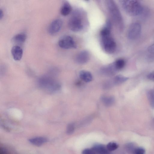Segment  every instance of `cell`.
<instances>
[{
  "mask_svg": "<svg viewBox=\"0 0 154 154\" xmlns=\"http://www.w3.org/2000/svg\"><path fill=\"white\" fill-rule=\"evenodd\" d=\"M121 5L124 11L128 15L136 16L141 14L143 8L141 4L135 0L120 1Z\"/></svg>",
  "mask_w": 154,
  "mask_h": 154,
  "instance_id": "6da1fadb",
  "label": "cell"
},
{
  "mask_svg": "<svg viewBox=\"0 0 154 154\" xmlns=\"http://www.w3.org/2000/svg\"><path fill=\"white\" fill-rule=\"evenodd\" d=\"M106 5L112 18L120 29L124 27L123 18L121 12L115 2L111 0L106 1Z\"/></svg>",
  "mask_w": 154,
  "mask_h": 154,
  "instance_id": "7a4b0ae2",
  "label": "cell"
},
{
  "mask_svg": "<svg viewBox=\"0 0 154 154\" xmlns=\"http://www.w3.org/2000/svg\"><path fill=\"white\" fill-rule=\"evenodd\" d=\"M39 86L42 88L51 92H54L60 88V84L52 78L47 75L41 77L38 80Z\"/></svg>",
  "mask_w": 154,
  "mask_h": 154,
  "instance_id": "3957f363",
  "label": "cell"
},
{
  "mask_svg": "<svg viewBox=\"0 0 154 154\" xmlns=\"http://www.w3.org/2000/svg\"><path fill=\"white\" fill-rule=\"evenodd\" d=\"M81 15L78 12H75L69 19L68 26L73 32H78L81 31L83 27V24Z\"/></svg>",
  "mask_w": 154,
  "mask_h": 154,
  "instance_id": "277c9868",
  "label": "cell"
},
{
  "mask_svg": "<svg viewBox=\"0 0 154 154\" xmlns=\"http://www.w3.org/2000/svg\"><path fill=\"white\" fill-rule=\"evenodd\" d=\"M101 43L103 49L106 53L110 54L115 51L116 43L110 35L101 37Z\"/></svg>",
  "mask_w": 154,
  "mask_h": 154,
  "instance_id": "5b68a950",
  "label": "cell"
},
{
  "mask_svg": "<svg viewBox=\"0 0 154 154\" xmlns=\"http://www.w3.org/2000/svg\"><path fill=\"white\" fill-rule=\"evenodd\" d=\"M141 32V26L138 22L132 23L129 27L127 36L131 40H135L140 36Z\"/></svg>",
  "mask_w": 154,
  "mask_h": 154,
  "instance_id": "8992f818",
  "label": "cell"
},
{
  "mask_svg": "<svg viewBox=\"0 0 154 154\" xmlns=\"http://www.w3.org/2000/svg\"><path fill=\"white\" fill-rule=\"evenodd\" d=\"M58 45L61 48L66 49L75 48L77 46L73 38L68 35L61 37L59 40Z\"/></svg>",
  "mask_w": 154,
  "mask_h": 154,
  "instance_id": "52a82bcc",
  "label": "cell"
},
{
  "mask_svg": "<svg viewBox=\"0 0 154 154\" xmlns=\"http://www.w3.org/2000/svg\"><path fill=\"white\" fill-rule=\"evenodd\" d=\"M63 25V21L60 19L53 20L49 25L48 31L51 35H54L59 31Z\"/></svg>",
  "mask_w": 154,
  "mask_h": 154,
  "instance_id": "ba28073f",
  "label": "cell"
},
{
  "mask_svg": "<svg viewBox=\"0 0 154 154\" xmlns=\"http://www.w3.org/2000/svg\"><path fill=\"white\" fill-rule=\"evenodd\" d=\"M89 57V53L87 51H82L76 55L75 57L76 62L80 64L85 63L88 60Z\"/></svg>",
  "mask_w": 154,
  "mask_h": 154,
  "instance_id": "9c48e42d",
  "label": "cell"
},
{
  "mask_svg": "<svg viewBox=\"0 0 154 154\" xmlns=\"http://www.w3.org/2000/svg\"><path fill=\"white\" fill-rule=\"evenodd\" d=\"M29 142L31 144L35 146H41L48 141V139L43 137H36L31 138L28 140Z\"/></svg>",
  "mask_w": 154,
  "mask_h": 154,
  "instance_id": "30bf717a",
  "label": "cell"
},
{
  "mask_svg": "<svg viewBox=\"0 0 154 154\" xmlns=\"http://www.w3.org/2000/svg\"><path fill=\"white\" fill-rule=\"evenodd\" d=\"M11 53L14 59L18 61L20 60L22 57L23 51L20 46L16 45L12 48Z\"/></svg>",
  "mask_w": 154,
  "mask_h": 154,
  "instance_id": "8fae6325",
  "label": "cell"
},
{
  "mask_svg": "<svg viewBox=\"0 0 154 154\" xmlns=\"http://www.w3.org/2000/svg\"><path fill=\"white\" fill-rule=\"evenodd\" d=\"M92 148L95 152L96 154H110V152L107 149L106 146L102 144H95Z\"/></svg>",
  "mask_w": 154,
  "mask_h": 154,
  "instance_id": "7c38bea8",
  "label": "cell"
},
{
  "mask_svg": "<svg viewBox=\"0 0 154 154\" xmlns=\"http://www.w3.org/2000/svg\"><path fill=\"white\" fill-rule=\"evenodd\" d=\"M72 8L70 4L67 1L65 2L63 4L60 8L61 14L64 16L69 14L71 12Z\"/></svg>",
  "mask_w": 154,
  "mask_h": 154,
  "instance_id": "4fadbf2b",
  "label": "cell"
},
{
  "mask_svg": "<svg viewBox=\"0 0 154 154\" xmlns=\"http://www.w3.org/2000/svg\"><path fill=\"white\" fill-rule=\"evenodd\" d=\"M111 24L110 20H107L105 26L100 31V34L101 37L110 35Z\"/></svg>",
  "mask_w": 154,
  "mask_h": 154,
  "instance_id": "5bb4252c",
  "label": "cell"
},
{
  "mask_svg": "<svg viewBox=\"0 0 154 154\" xmlns=\"http://www.w3.org/2000/svg\"><path fill=\"white\" fill-rule=\"evenodd\" d=\"M79 76L82 80L87 82H91L93 79L91 73L86 70L81 71L79 73Z\"/></svg>",
  "mask_w": 154,
  "mask_h": 154,
  "instance_id": "9a60e30c",
  "label": "cell"
},
{
  "mask_svg": "<svg viewBox=\"0 0 154 154\" xmlns=\"http://www.w3.org/2000/svg\"><path fill=\"white\" fill-rule=\"evenodd\" d=\"M117 70L114 63L103 68L102 70V72L106 75H112L114 74Z\"/></svg>",
  "mask_w": 154,
  "mask_h": 154,
  "instance_id": "2e32d148",
  "label": "cell"
},
{
  "mask_svg": "<svg viewBox=\"0 0 154 154\" xmlns=\"http://www.w3.org/2000/svg\"><path fill=\"white\" fill-rule=\"evenodd\" d=\"M26 39V35L24 33H19L15 35L12 40L14 42L19 44L23 43Z\"/></svg>",
  "mask_w": 154,
  "mask_h": 154,
  "instance_id": "e0dca14e",
  "label": "cell"
},
{
  "mask_svg": "<svg viewBox=\"0 0 154 154\" xmlns=\"http://www.w3.org/2000/svg\"><path fill=\"white\" fill-rule=\"evenodd\" d=\"M101 100L105 106H109L113 104L115 99L112 96H103L101 97Z\"/></svg>",
  "mask_w": 154,
  "mask_h": 154,
  "instance_id": "ac0fdd59",
  "label": "cell"
},
{
  "mask_svg": "<svg viewBox=\"0 0 154 154\" xmlns=\"http://www.w3.org/2000/svg\"><path fill=\"white\" fill-rule=\"evenodd\" d=\"M128 78L121 75L116 76L113 80L114 83L116 85L122 84L127 81Z\"/></svg>",
  "mask_w": 154,
  "mask_h": 154,
  "instance_id": "d6986e66",
  "label": "cell"
},
{
  "mask_svg": "<svg viewBox=\"0 0 154 154\" xmlns=\"http://www.w3.org/2000/svg\"><path fill=\"white\" fill-rule=\"evenodd\" d=\"M114 66L117 70L122 69L125 66V60L122 59H119L117 60L114 63Z\"/></svg>",
  "mask_w": 154,
  "mask_h": 154,
  "instance_id": "ffe728a7",
  "label": "cell"
},
{
  "mask_svg": "<svg viewBox=\"0 0 154 154\" xmlns=\"http://www.w3.org/2000/svg\"><path fill=\"white\" fill-rule=\"evenodd\" d=\"M147 97L150 104L152 106L154 105V90H151L147 92Z\"/></svg>",
  "mask_w": 154,
  "mask_h": 154,
  "instance_id": "44dd1931",
  "label": "cell"
},
{
  "mask_svg": "<svg viewBox=\"0 0 154 154\" xmlns=\"http://www.w3.org/2000/svg\"><path fill=\"white\" fill-rule=\"evenodd\" d=\"M106 148L110 152L116 150L118 147V145L116 143L110 142L106 146Z\"/></svg>",
  "mask_w": 154,
  "mask_h": 154,
  "instance_id": "7402d4cb",
  "label": "cell"
},
{
  "mask_svg": "<svg viewBox=\"0 0 154 154\" xmlns=\"http://www.w3.org/2000/svg\"><path fill=\"white\" fill-rule=\"evenodd\" d=\"M75 130V125L73 123H71L69 124L66 128V133L67 134H72Z\"/></svg>",
  "mask_w": 154,
  "mask_h": 154,
  "instance_id": "603a6c76",
  "label": "cell"
},
{
  "mask_svg": "<svg viewBox=\"0 0 154 154\" xmlns=\"http://www.w3.org/2000/svg\"><path fill=\"white\" fill-rule=\"evenodd\" d=\"M82 154H96L94 149H86L83 150L82 152Z\"/></svg>",
  "mask_w": 154,
  "mask_h": 154,
  "instance_id": "cb8c5ba5",
  "label": "cell"
},
{
  "mask_svg": "<svg viewBox=\"0 0 154 154\" xmlns=\"http://www.w3.org/2000/svg\"><path fill=\"white\" fill-rule=\"evenodd\" d=\"M145 152L144 149L138 148L135 149L133 152L134 154H144Z\"/></svg>",
  "mask_w": 154,
  "mask_h": 154,
  "instance_id": "d4e9b609",
  "label": "cell"
},
{
  "mask_svg": "<svg viewBox=\"0 0 154 154\" xmlns=\"http://www.w3.org/2000/svg\"><path fill=\"white\" fill-rule=\"evenodd\" d=\"M147 50L149 53L154 54V43L149 46Z\"/></svg>",
  "mask_w": 154,
  "mask_h": 154,
  "instance_id": "484cf974",
  "label": "cell"
},
{
  "mask_svg": "<svg viewBox=\"0 0 154 154\" xmlns=\"http://www.w3.org/2000/svg\"><path fill=\"white\" fill-rule=\"evenodd\" d=\"M0 154H7V150L4 147H1L0 151Z\"/></svg>",
  "mask_w": 154,
  "mask_h": 154,
  "instance_id": "4316f807",
  "label": "cell"
},
{
  "mask_svg": "<svg viewBox=\"0 0 154 154\" xmlns=\"http://www.w3.org/2000/svg\"><path fill=\"white\" fill-rule=\"evenodd\" d=\"M148 77L150 79L154 80V72L149 74L148 75Z\"/></svg>",
  "mask_w": 154,
  "mask_h": 154,
  "instance_id": "83f0119b",
  "label": "cell"
},
{
  "mask_svg": "<svg viewBox=\"0 0 154 154\" xmlns=\"http://www.w3.org/2000/svg\"><path fill=\"white\" fill-rule=\"evenodd\" d=\"M4 14L3 11L1 9L0 10V19H1L3 17Z\"/></svg>",
  "mask_w": 154,
  "mask_h": 154,
  "instance_id": "f1b7e54d",
  "label": "cell"
}]
</instances>
